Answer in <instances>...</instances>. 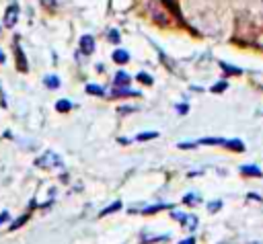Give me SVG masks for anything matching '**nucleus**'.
I'll use <instances>...</instances> for the list:
<instances>
[{"instance_id":"obj_3","label":"nucleus","mask_w":263,"mask_h":244,"mask_svg":"<svg viewBox=\"0 0 263 244\" xmlns=\"http://www.w3.org/2000/svg\"><path fill=\"white\" fill-rule=\"evenodd\" d=\"M80 49H82V53H92L95 51V39L90 35L80 37Z\"/></svg>"},{"instance_id":"obj_11","label":"nucleus","mask_w":263,"mask_h":244,"mask_svg":"<svg viewBox=\"0 0 263 244\" xmlns=\"http://www.w3.org/2000/svg\"><path fill=\"white\" fill-rule=\"evenodd\" d=\"M55 109H58L60 113H66V111H70V109H72V105H70L68 100H58V105H55Z\"/></svg>"},{"instance_id":"obj_18","label":"nucleus","mask_w":263,"mask_h":244,"mask_svg":"<svg viewBox=\"0 0 263 244\" xmlns=\"http://www.w3.org/2000/svg\"><path fill=\"white\" fill-rule=\"evenodd\" d=\"M224 88H226V82L222 80V84H216V86H214V92H220V90H224Z\"/></svg>"},{"instance_id":"obj_14","label":"nucleus","mask_w":263,"mask_h":244,"mask_svg":"<svg viewBox=\"0 0 263 244\" xmlns=\"http://www.w3.org/2000/svg\"><path fill=\"white\" fill-rule=\"evenodd\" d=\"M138 80H142L144 84H152V78H150L148 74H144V72H140V74H138Z\"/></svg>"},{"instance_id":"obj_12","label":"nucleus","mask_w":263,"mask_h":244,"mask_svg":"<svg viewBox=\"0 0 263 244\" xmlns=\"http://www.w3.org/2000/svg\"><path fill=\"white\" fill-rule=\"evenodd\" d=\"M119 207H121V203H119V201H115L113 205H109V207H105V209L101 211V215H107V213H111V211H117Z\"/></svg>"},{"instance_id":"obj_4","label":"nucleus","mask_w":263,"mask_h":244,"mask_svg":"<svg viewBox=\"0 0 263 244\" xmlns=\"http://www.w3.org/2000/svg\"><path fill=\"white\" fill-rule=\"evenodd\" d=\"M129 59V53L125 51V49H115L113 51V62H117V64H125Z\"/></svg>"},{"instance_id":"obj_17","label":"nucleus","mask_w":263,"mask_h":244,"mask_svg":"<svg viewBox=\"0 0 263 244\" xmlns=\"http://www.w3.org/2000/svg\"><path fill=\"white\" fill-rule=\"evenodd\" d=\"M109 41H113V43H117V41H119L117 31H109Z\"/></svg>"},{"instance_id":"obj_5","label":"nucleus","mask_w":263,"mask_h":244,"mask_svg":"<svg viewBox=\"0 0 263 244\" xmlns=\"http://www.w3.org/2000/svg\"><path fill=\"white\" fill-rule=\"evenodd\" d=\"M173 217H177V219H181L185 226H189V228H195V223H197V219L193 217V215H183V213H173Z\"/></svg>"},{"instance_id":"obj_16","label":"nucleus","mask_w":263,"mask_h":244,"mask_svg":"<svg viewBox=\"0 0 263 244\" xmlns=\"http://www.w3.org/2000/svg\"><path fill=\"white\" fill-rule=\"evenodd\" d=\"M113 94H115V96H121V94H136V92H134V90H127V88H123V90L119 88V90H113Z\"/></svg>"},{"instance_id":"obj_8","label":"nucleus","mask_w":263,"mask_h":244,"mask_svg":"<svg viewBox=\"0 0 263 244\" xmlns=\"http://www.w3.org/2000/svg\"><path fill=\"white\" fill-rule=\"evenodd\" d=\"M240 172H242V174H255V176H261V170L255 168V166H240Z\"/></svg>"},{"instance_id":"obj_21","label":"nucleus","mask_w":263,"mask_h":244,"mask_svg":"<svg viewBox=\"0 0 263 244\" xmlns=\"http://www.w3.org/2000/svg\"><path fill=\"white\" fill-rule=\"evenodd\" d=\"M222 205V201H216V203H210V211H216L218 207Z\"/></svg>"},{"instance_id":"obj_1","label":"nucleus","mask_w":263,"mask_h":244,"mask_svg":"<svg viewBox=\"0 0 263 244\" xmlns=\"http://www.w3.org/2000/svg\"><path fill=\"white\" fill-rule=\"evenodd\" d=\"M35 164L41 166V168H55V166H62V158H60L55 152L47 150V152H43V154L35 160Z\"/></svg>"},{"instance_id":"obj_9","label":"nucleus","mask_w":263,"mask_h":244,"mask_svg":"<svg viewBox=\"0 0 263 244\" xmlns=\"http://www.w3.org/2000/svg\"><path fill=\"white\" fill-rule=\"evenodd\" d=\"M224 146H230V150H238V152H242V150H245L242 141H238V139H232V141H224Z\"/></svg>"},{"instance_id":"obj_7","label":"nucleus","mask_w":263,"mask_h":244,"mask_svg":"<svg viewBox=\"0 0 263 244\" xmlns=\"http://www.w3.org/2000/svg\"><path fill=\"white\" fill-rule=\"evenodd\" d=\"M45 86L47 88H58L60 86V78L58 76H45Z\"/></svg>"},{"instance_id":"obj_19","label":"nucleus","mask_w":263,"mask_h":244,"mask_svg":"<svg viewBox=\"0 0 263 244\" xmlns=\"http://www.w3.org/2000/svg\"><path fill=\"white\" fill-rule=\"evenodd\" d=\"M193 197H195V195H185L183 201H185V203H197V199H193Z\"/></svg>"},{"instance_id":"obj_20","label":"nucleus","mask_w":263,"mask_h":244,"mask_svg":"<svg viewBox=\"0 0 263 244\" xmlns=\"http://www.w3.org/2000/svg\"><path fill=\"white\" fill-rule=\"evenodd\" d=\"M8 217H10V213H8V211H2V213H0V223H4Z\"/></svg>"},{"instance_id":"obj_2","label":"nucleus","mask_w":263,"mask_h":244,"mask_svg":"<svg viewBox=\"0 0 263 244\" xmlns=\"http://www.w3.org/2000/svg\"><path fill=\"white\" fill-rule=\"evenodd\" d=\"M16 18H18V6L16 4H10L6 8V14H4V25L6 27H14L16 25Z\"/></svg>"},{"instance_id":"obj_22","label":"nucleus","mask_w":263,"mask_h":244,"mask_svg":"<svg viewBox=\"0 0 263 244\" xmlns=\"http://www.w3.org/2000/svg\"><path fill=\"white\" fill-rule=\"evenodd\" d=\"M4 62V53H2V49H0V64Z\"/></svg>"},{"instance_id":"obj_15","label":"nucleus","mask_w":263,"mask_h":244,"mask_svg":"<svg viewBox=\"0 0 263 244\" xmlns=\"http://www.w3.org/2000/svg\"><path fill=\"white\" fill-rule=\"evenodd\" d=\"M25 221H27V215H21V217H18V219H16V221L10 226V230H16V228H18V226H23Z\"/></svg>"},{"instance_id":"obj_10","label":"nucleus","mask_w":263,"mask_h":244,"mask_svg":"<svg viewBox=\"0 0 263 244\" xmlns=\"http://www.w3.org/2000/svg\"><path fill=\"white\" fill-rule=\"evenodd\" d=\"M86 92H88V94H97V96H101V94H103L105 90H103L101 86H95V84H88V86H86Z\"/></svg>"},{"instance_id":"obj_13","label":"nucleus","mask_w":263,"mask_h":244,"mask_svg":"<svg viewBox=\"0 0 263 244\" xmlns=\"http://www.w3.org/2000/svg\"><path fill=\"white\" fill-rule=\"evenodd\" d=\"M152 137H158V131H148V133H140V135H138L140 141H142V139H152Z\"/></svg>"},{"instance_id":"obj_6","label":"nucleus","mask_w":263,"mask_h":244,"mask_svg":"<svg viewBox=\"0 0 263 244\" xmlns=\"http://www.w3.org/2000/svg\"><path fill=\"white\" fill-rule=\"evenodd\" d=\"M115 84H119V86L129 84V76H127L125 72H117V74H115Z\"/></svg>"}]
</instances>
